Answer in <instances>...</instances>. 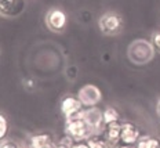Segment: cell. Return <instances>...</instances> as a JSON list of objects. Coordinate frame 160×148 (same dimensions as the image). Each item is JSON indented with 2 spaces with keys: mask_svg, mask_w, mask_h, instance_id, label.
<instances>
[{
  "mask_svg": "<svg viewBox=\"0 0 160 148\" xmlns=\"http://www.w3.org/2000/svg\"><path fill=\"white\" fill-rule=\"evenodd\" d=\"M128 58L135 65H145L148 64L155 56V46L152 42L145 39H138L130 45L128 47Z\"/></svg>",
  "mask_w": 160,
  "mask_h": 148,
  "instance_id": "cell-1",
  "label": "cell"
},
{
  "mask_svg": "<svg viewBox=\"0 0 160 148\" xmlns=\"http://www.w3.org/2000/svg\"><path fill=\"white\" fill-rule=\"evenodd\" d=\"M65 133L71 134L76 141H80V140H87L91 134H94V130L86 122V119L82 116V112H80L76 116L66 118Z\"/></svg>",
  "mask_w": 160,
  "mask_h": 148,
  "instance_id": "cell-2",
  "label": "cell"
},
{
  "mask_svg": "<svg viewBox=\"0 0 160 148\" xmlns=\"http://www.w3.org/2000/svg\"><path fill=\"white\" fill-rule=\"evenodd\" d=\"M68 24V17H66L65 11L61 8H51L46 14V25L51 29L52 32H62L66 28Z\"/></svg>",
  "mask_w": 160,
  "mask_h": 148,
  "instance_id": "cell-3",
  "label": "cell"
},
{
  "mask_svg": "<svg viewBox=\"0 0 160 148\" xmlns=\"http://www.w3.org/2000/svg\"><path fill=\"white\" fill-rule=\"evenodd\" d=\"M123 26L122 17L116 13H105L99 18V28L105 35H116Z\"/></svg>",
  "mask_w": 160,
  "mask_h": 148,
  "instance_id": "cell-4",
  "label": "cell"
},
{
  "mask_svg": "<svg viewBox=\"0 0 160 148\" xmlns=\"http://www.w3.org/2000/svg\"><path fill=\"white\" fill-rule=\"evenodd\" d=\"M78 97L80 98V101L83 103L84 107H95L97 104L101 101L102 93H101V90H99L98 86L84 85L82 89L79 90Z\"/></svg>",
  "mask_w": 160,
  "mask_h": 148,
  "instance_id": "cell-5",
  "label": "cell"
},
{
  "mask_svg": "<svg viewBox=\"0 0 160 148\" xmlns=\"http://www.w3.org/2000/svg\"><path fill=\"white\" fill-rule=\"evenodd\" d=\"M82 116L86 119V122L91 126L94 133H98L99 130H104V111H101L97 107H87V109L82 111Z\"/></svg>",
  "mask_w": 160,
  "mask_h": 148,
  "instance_id": "cell-6",
  "label": "cell"
},
{
  "mask_svg": "<svg viewBox=\"0 0 160 148\" xmlns=\"http://www.w3.org/2000/svg\"><path fill=\"white\" fill-rule=\"evenodd\" d=\"M83 103L78 96H65L61 101V112L66 118H72L79 115L83 111Z\"/></svg>",
  "mask_w": 160,
  "mask_h": 148,
  "instance_id": "cell-7",
  "label": "cell"
},
{
  "mask_svg": "<svg viewBox=\"0 0 160 148\" xmlns=\"http://www.w3.org/2000/svg\"><path fill=\"white\" fill-rule=\"evenodd\" d=\"M141 139V130L131 122H122V134H120V144H137Z\"/></svg>",
  "mask_w": 160,
  "mask_h": 148,
  "instance_id": "cell-8",
  "label": "cell"
},
{
  "mask_svg": "<svg viewBox=\"0 0 160 148\" xmlns=\"http://www.w3.org/2000/svg\"><path fill=\"white\" fill-rule=\"evenodd\" d=\"M25 8V0H0V11L4 17H17Z\"/></svg>",
  "mask_w": 160,
  "mask_h": 148,
  "instance_id": "cell-9",
  "label": "cell"
},
{
  "mask_svg": "<svg viewBox=\"0 0 160 148\" xmlns=\"http://www.w3.org/2000/svg\"><path fill=\"white\" fill-rule=\"evenodd\" d=\"M54 144V140H52V136L48 133H40V134H35V136L31 137V141H29V147L31 148H52Z\"/></svg>",
  "mask_w": 160,
  "mask_h": 148,
  "instance_id": "cell-10",
  "label": "cell"
},
{
  "mask_svg": "<svg viewBox=\"0 0 160 148\" xmlns=\"http://www.w3.org/2000/svg\"><path fill=\"white\" fill-rule=\"evenodd\" d=\"M104 136L111 141L112 144L120 143V134H122V122H113L104 126Z\"/></svg>",
  "mask_w": 160,
  "mask_h": 148,
  "instance_id": "cell-11",
  "label": "cell"
},
{
  "mask_svg": "<svg viewBox=\"0 0 160 148\" xmlns=\"http://www.w3.org/2000/svg\"><path fill=\"white\" fill-rule=\"evenodd\" d=\"M90 148H111L112 143L104 134H91L87 139Z\"/></svg>",
  "mask_w": 160,
  "mask_h": 148,
  "instance_id": "cell-12",
  "label": "cell"
},
{
  "mask_svg": "<svg viewBox=\"0 0 160 148\" xmlns=\"http://www.w3.org/2000/svg\"><path fill=\"white\" fill-rule=\"evenodd\" d=\"M135 147L137 148H159L160 140L158 137H152V136H141V139L137 141Z\"/></svg>",
  "mask_w": 160,
  "mask_h": 148,
  "instance_id": "cell-13",
  "label": "cell"
},
{
  "mask_svg": "<svg viewBox=\"0 0 160 148\" xmlns=\"http://www.w3.org/2000/svg\"><path fill=\"white\" fill-rule=\"evenodd\" d=\"M113 122H120V114L113 107H108L104 111V125H109Z\"/></svg>",
  "mask_w": 160,
  "mask_h": 148,
  "instance_id": "cell-14",
  "label": "cell"
},
{
  "mask_svg": "<svg viewBox=\"0 0 160 148\" xmlns=\"http://www.w3.org/2000/svg\"><path fill=\"white\" fill-rule=\"evenodd\" d=\"M8 134V120L4 115H0V139L4 140Z\"/></svg>",
  "mask_w": 160,
  "mask_h": 148,
  "instance_id": "cell-15",
  "label": "cell"
},
{
  "mask_svg": "<svg viewBox=\"0 0 160 148\" xmlns=\"http://www.w3.org/2000/svg\"><path fill=\"white\" fill-rule=\"evenodd\" d=\"M152 45L155 46L156 50H159V51H160V32L153 33V36H152Z\"/></svg>",
  "mask_w": 160,
  "mask_h": 148,
  "instance_id": "cell-16",
  "label": "cell"
},
{
  "mask_svg": "<svg viewBox=\"0 0 160 148\" xmlns=\"http://www.w3.org/2000/svg\"><path fill=\"white\" fill-rule=\"evenodd\" d=\"M71 148H90V145H88L87 140H80V141H76Z\"/></svg>",
  "mask_w": 160,
  "mask_h": 148,
  "instance_id": "cell-17",
  "label": "cell"
},
{
  "mask_svg": "<svg viewBox=\"0 0 160 148\" xmlns=\"http://www.w3.org/2000/svg\"><path fill=\"white\" fill-rule=\"evenodd\" d=\"M0 148H18V145L14 143V141H10V140H3L2 147Z\"/></svg>",
  "mask_w": 160,
  "mask_h": 148,
  "instance_id": "cell-18",
  "label": "cell"
},
{
  "mask_svg": "<svg viewBox=\"0 0 160 148\" xmlns=\"http://www.w3.org/2000/svg\"><path fill=\"white\" fill-rule=\"evenodd\" d=\"M119 148H137V147H135V144L134 145H132V144H120Z\"/></svg>",
  "mask_w": 160,
  "mask_h": 148,
  "instance_id": "cell-19",
  "label": "cell"
},
{
  "mask_svg": "<svg viewBox=\"0 0 160 148\" xmlns=\"http://www.w3.org/2000/svg\"><path fill=\"white\" fill-rule=\"evenodd\" d=\"M52 148H68V147H65V145H62V144H55V145L54 147H52Z\"/></svg>",
  "mask_w": 160,
  "mask_h": 148,
  "instance_id": "cell-20",
  "label": "cell"
},
{
  "mask_svg": "<svg viewBox=\"0 0 160 148\" xmlns=\"http://www.w3.org/2000/svg\"><path fill=\"white\" fill-rule=\"evenodd\" d=\"M156 111H158V114H159V116H160V100L158 101V105H156Z\"/></svg>",
  "mask_w": 160,
  "mask_h": 148,
  "instance_id": "cell-21",
  "label": "cell"
},
{
  "mask_svg": "<svg viewBox=\"0 0 160 148\" xmlns=\"http://www.w3.org/2000/svg\"><path fill=\"white\" fill-rule=\"evenodd\" d=\"M29 148H31V147H29Z\"/></svg>",
  "mask_w": 160,
  "mask_h": 148,
  "instance_id": "cell-22",
  "label": "cell"
},
{
  "mask_svg": "<svg viewBox=\"0 0 160 148\" xmlns=\"http://www.w3.org/2000/svg\"><path fill=\"white\" fill-rule=\"evenodd\" d=\"M159 148H160V147H159Z\"/></svg>",
  "mask_w": 160,
  "mask_h": 148,
  "instance_id": "cell-23",
  "label": "cell"
}]
</instances>
